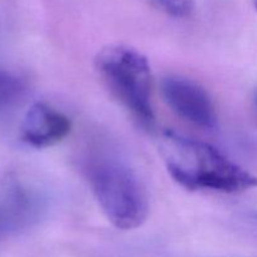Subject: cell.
<instances>
[{
  "mask_svg": "<svg viewBox=\"0 0 257 257\" xmlns=\"http://www.w3.org/2000/svg\"><path fill=\"white\" fill-rule=\"evenodd\" d=\"M152 7L176 19L190 18L195 12V0H148Z\"/></svg>",
  "mask_w": 257,
  "mask_h": 257,
  "instance_id": "8",
  "label": "cell"
},
{
  "mask_svg": "<svg viewBox=\"0 0 257 257\" xmlns=\"http://www.w3.org/2000/svg\"><path fill=\"white\" fill-rule=\"evenodd\" d=\"M253 5H255L256 10H257V0H253Z\"/></svg>",
  "mask_w": 257,
  "mask_h": 257,
  "instance_id": "11",
  "label": "cell"
},
{
  "mask_svg": "<svg viewBox=\"0 0 257 257\" xmlns=\"http://www.w3.org/2000/svg\"><path fill=\"white\" fill-rule=\"evenodd\" d=\"M95 69L109 92L131 115L142 127L152 130L153 78L147 58L127 45L112 44L98 53Z\"/></svg>",
  "mask_w": 257,
  "mask_h": 257,
  "instance_id": "3",
  "label": "cell"
},
{
  "mask_svg": "<svg viewBox=\"0 0 257 257\" xmlns=\"http://www.w3.org/2000/svg\"><path fill=\"white\" fill-rule=\"evenodd\" d=\"M25 92V83L9 70L0 69V113L15 104Z\"/></svg>",
  "mask_w": 257,
  "mask_h": 257,
  "instance_id": "7",
  "label": "cell"
},
{
  "mask_svg": "<svg viewBox=\"0 0 257 257\" xmlns=\"http://www.w3.org/2000/svg\"><path fill=\"white\" fill-rule=\"evenodd\" d=\"M47 211V197L37 182L18 171L0 178V237L37 225Z\"/></svg>",
  "mask_w": 257,
  "mask_h": 257,
  "instance_id": "4",
  "label": "cell"
},
{
  "mask_svg": "<svg viewBox=\"0 0 257 257\" xmlns=\"http://www.w3.org/2000/svg\"><path fill=\"white\" fill-rule=\"evenodd\" d=\"M83 173L103 215L118 230L141 227L150 212L145 183L128 161L108 143L88 147Z\"/></svg>",
  "mask_w": 257,
  "mask_h": 257,
  "instance_id": "1",
  "label": "cell"
},
{
  "mask_svg": "<svg viewBox=\"0 0 257 257\" xmlns=\"http://www.w3.org/2000/svg\"><path fill=\"white\" fill-rule=\"evenodd\" d=\"M72 122L67 114L44 102L30 105L20 127L23 142L34 148H48L68 137Z\"/></svg>",
  "mask_w": 257,
  "mask_h": 257,
  "instance_id": "6",
  "label": "cell"
},
{
  "mask_svg": "<svg viewBox=\"0 0 257 257\" xmlns=\"http://www.w3.org/2000/svg\"><path fill=\"white\" fill-rule=\"evenodd\" d=\"M161 92L168 107L183 120L203 130L217 127L212 99L196 82L178 75H167L161 82Z\"/></svg>",
  "mask_w": 257,
  "mask_h": 257,
  "instance_id": "5",
  "label": "cell"
},
{
  "mask_svg": "<svg viewBox=\"0 0 257 257\" xmlns=\"http://www.w3.org/2000/svg\"><path fill=\"white\" fill-rule=\"evenodd\" d=\"M251 220H252L255 223H257V212L251 213Z\"/></svg>",
  "mask_w": 257,
  "mask_h": 257,
  "instance_id": "9",
  "label": "cell"
},
{
  "mask_svg": "<svg viewBox=\"0 0 257 257\" xmlns=\"http://www.w3.org/2000/svg\"><path fill=\"white\" fill-rule=\"evenodd\" d=\"M255 103H256V107H257V92L255 93Z\"/></svg>",
  "mask_w": 257,
  "mask_h": 257,
  "instance_id": "10",
  "label": "cell"
},
{
  "mask_svg": "<svg viewBox=\"0 0 257 257\" xmlns=\"http://www.w3.org/2000/svg\"><path fill=\"white\" fill-rule=\"evenodd\" d=\"M160 153L173 181L190 191L238 193L257 187L256 176L208 143L165 132Z\"/></svg>",
  "mask_w": 257,
  "mask_h": 257,
  "instance_id": "2",
  "label": "cell"
}]
</instances>
